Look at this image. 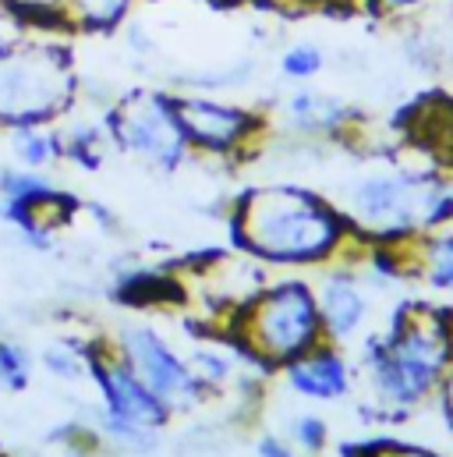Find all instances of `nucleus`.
<instances>
[{
    "instance_id": "bb28decb",
    "label": "nucleus",
    "mask_w": 453,
    "mask_h": 457,
    "mask_svg": "<svg viewBox=\"0 0 453 457\" xmlns=\"http://www.w3.org/2000/svg\"><path fill=\"white\" fill-rule=\"evenodd\" d=\"M280 11H361V0H251Z\"/></svg>"
},
{
    "instance_id": "cd10ccee",
    "label": "nucleus",
    "mask_w": 453,
    "mask_h": 457,
    "mask_svg": "<svg viewBox=\"0 0 453 457\" xmlns=\"http://www.w3.org/2000/svg\"><path fill=\"white\" fill-rule=\"evenodd\" d=\"M365 457H440V454H432L425 447H408V444H379V447H372Z\"/></svg>"
},
{
    "instance_id": "f3484780",
    "label": "nucleus",
    "mask_w": 453,
    "mask_h": 457,
    "mask_svg": "<svg viewBox=\"0 0 453 457\" xmlns=\"http://www.w3.org/2000/svg\"><path fill=\"white\" fill-rule=\"evenodd\" d=\"M61 195V188L43 174V170H29V167H0V203L11 206H43L46 199Z\"/></svg>"
},
{
    "instance_id": "c85d7f7f",
    "label": "nucleus",
    "mask_w": 453,
    "mask_h": 457,
    "mask_svg": "<svg viewBox=\"0 0 453 457\" xmlns=\"http://www.w3.org/2000/svg\"><path fill=\"white\" fill-rule=\"evenodd\" d=\"M436 401H440V411H443L447 426L453 429V361H450V369H447V376H443V383H440Z\"/></svg>"
},
{
    "instance_id": "6e6552de",
    "label": "nucleus",
    "mask_w": 453,
    "mask_h": 457,
    "mask_svg": "<svg viewBox=\"0 0 453 457\" xmlns=\"http://www.w3.org/2000/svg\"><path fill=\"white\" fill-rule=\"evenodd\" d=\"M174 117L185 131V142L210 156H237L244 153L266 128L259 111L226 104L210 93H170Z\"/></svg>"
},
{
    "instance_id": "393cba45",
    "label": "nucleus",
    "mask_w": 453,
    "mask_h": 457,
    "mask_svg": "<svg viewBox=\"0 0 453 457\" xmlns=\"http://www.w3.org/2000/svg\"><path fill=\"white\" fill-rule=\"evenodd\" d=\"M188 365H192V372L199 376V383H202L206 390H220V386H226V383L234 379V358L226 354L224 347L202 344V347L192 351Z\"/></svg>"
},
{
    "instance_id": "20e7f679",
    "label": "nucleus",
    "mask_w": 453,
    "mask_h": 457,
    "mask_svg": "<svg viewBox=\"0 0 453 457\" xmlns=\"http://www.w3.org/2000/svg\"><path fill=\"white\" fill-rule=\"evenodd\" d=\"M230 341L266 372L309 354L326 341L316 287L298 277L259 287L244 305H237Z\"/></svg>"
},
{
    "instance_id": "b1692460",
    "label": "nucleus",
    "mask_w": 453,
    "mask_h": 457,
    "mask_svg": "<svg viewBox=\"0 0 453 457\" xmlns=\"http://www.w3.org/2000/svg\"><path fill=\"white\" fill-rule=\"evenodd\" d=\"M443 0H361V11L386 25H408L418 18H429Z\"/></svg>"
},
{
    "instance_id": "39448f33",
    "label": "nucleus",
    "mask_w": 453,
    "mask_h": 457,
    "mask_svg": "<svg viewBox=\"0 0 453 457\" xmlns=\"http://www.w3.org/2000/svg\"><path fill=\"white\" fill-rule=\"evenodd\" d=\"M78 96L75 54L54 39L0 43V131L54 124Z\"/></svg>"
},
{
    "instance_id": "f8f14e48",
    "label": "nucleus",
    "mask_w": 453,
    "mask_h": 457,
    "mask_svg": "<svg viewBox=\"0 0 453 457\" xmlns=\"http://www.w3.org/2000/svg\"><path fill=\"white\" fill-rule=\"evenodd\" d=\"M284 379L298 397L309 401H340L350 394L354 386V369L347 361V354L340 351V344L323 341L312 347L309 354L294 358L284 365Z\"/></svg>"
},
{
    "instance_id": "7ed1b4c3",
    "label": "nucleus",
    "mask_w": 453,
    "mask_h": 457,
    "mask_svg": "<svg viewBox=\"0 0 453 457\" xmlns=\"http://www.w3.org/2000/svg\"><path fill=\"white\" fill-rule=\"evenodd\" d=\"M340 213L361 241L408 245L425 230L453 224V185L436 170H372L347 188Z\"/></svg>"
},
{
    "instance_id": "423d86ee",
    "label": "nucleus",
    "mask_w": 453,
    "mask_h": 457,
    "mask_svg": "<svg viewBox=\"0 0 453 457\" xmlns=\"http://www.w3.org/2000/svg\"><path fill=\"white\" fill-rule=\"evenodd\" d=\"M103 128L117 149L152 163L156 170H177L192 153L174 117L170 93H160V89H135L113 100L103 117Z\"/></svg>"
},
{
    "instance_id": "c756f323",
    "label": "nucleus",
    "mask_w": 453,
    "mask_h": 457,
    "mask_svg": "<svg viewBox=\"0 0 453 457\" xmlns=\"http://www.w3.org/2000/svg\"><path fill=\"white\" fill-rule=\"evenodd\" d=\"M255 457H298L291 451V444H284L280 436H262L255 444Z\"/></svg>"
},
{
    "instance_id": "9b49d317",
    "label": "nucleus",
    "mask_w": 453,
    "mask_h": 457,
    "mask_svg": "<svg viewBox=\"0 0 453 457\" xmlns=\"http://www.w3.org/2000/svg\"><path fill=\"white\" fill-rule=\"evenodd\" d=\"M280 114H284V124L301 138H347L365 120V114L354 104L340 100L334 93L312 89V86H298L284 100Z\"/></svg>"
},
{
    "instance_id": "4be33fe9",
    "label": "nucleus",
    "mask_w": 453,
    "mask_h": 457,
    "mask_svg": "<svg viewBox=\"0 0 453 457\" xmlns=\"http://www.w3.org/2000/svg\"><path fill=\"white\" fill-rule=\"evenodd\" d=\"M43 365H46L50 376L75 383V379L89 376V347H82V344H75V341L50 344V347L43 351Z\"/></svg>"
},
{
    "instance_id": "0eeeda50",
    "label": "nucleus",
    "mask_w": 453,
    "mask_h": 457,
    "mask_svg": "<svg viewBox=\"0 0 453 457\" xmlns=\"http://www.w3.org/2000/svg\"><path fill=\"white\" fill-rule=\"evenodd\" d=\"M117 354L135 369V376L170 408V411H188L206 397V386L192 372L188 358H181L167 337L152 327H124L117 334Z\"/></svg>"
},
{
    "instance_id": "412c9836",
    "label": "nucleus",
    "mask_w": 453,
    "mask_h": 457,
    "mask_svg": "<svg viewBox=\"0 0 453 457\" xmlns=\"http://www.w3.org/2000/svg\"><path fill=\"white\" fill-rule=\"evenodd\" d=\"M61 138H64V160H75L86 170H96L103 163V142H111L107 128L100 124H78L71 131H61Z\"/></svg>"
},
{
    "instance_id": "a878e982",
    "label": "nucleus",
    "mask_w": 453,
    "mask_h": 457,
    "mask_svg": "<svg viewBox=\"0 0 453 457\" xmlns=\"http://www.w3.org/2000/svg\"><path fill=\"white\" fill-rule=\"evenodd\" d=\"M291 436H294V444H298L305 454H323L326 444H330V426H326V419H319V415H298V419L291 422Z\"/></svg>"
},
{
    "instance_id": "ddd939ff",
    "label": "nucleus",
    "mask_w": 453,
    "mask_h": 457,
    "mask_svg": "<svg viewBox=\"0 0 453 457\" xmlns=\"http://www.w3.org/2000/svg\"><path fill=\"white\" fill-rule=\"evenodd\" d=\"M408 252L418 280H425L432 291L453 295V224L418 234L408 241Z\"/></svg>"
},
{
    "instance_id": "1a4fd4ad",
    "label": "nucleus",
    "mask_w": 453,
    "mask_h": 457,
    "mask_svg": "<svg viewBox=\"0 0 453 457\" xmlns=\"http://www.w3.org/2000/svg\"><path fill=\"white\" fill-rule=\"evenodd\" d=\"M89 376L93 383L100 386V397H103V408L128 419V422H138L152 433H163L167 422H170V408L135 376V369L103 347H89Z\"/></svg>"
},
{
    "instance_id": "f257e3e1",
    "label": "nucleus",
    "mask_w": 453,
    "mask_h": 457,
    "mask_svg": "<svg viewBox=\"0 0 453 457\" xmlns=\"http://www.w3.org/2000/svg\"><path fill=\"white\" fill-rule=\"evenodd\" d=\"M230 237L259 262L326 266L347 252L358 234L330 199L298 185H269L251 188L234 203Z\"/></svg>"
},
{
    "instance_id": "dca6fc26",
    "label": "nucleus",
    "mask_w": 453,
    "mask_h": 457,
    "mask_svg": "<svg viewBox=\"0 0 453 457\" xmlns=\"http://www.w3.org/2000/svg\"><path fill=\"white\" fill-rule=\"evenodd\" d=\"M415 135L418 142L440 160L453 167V100H429L415 111Z\"/></svg>"
},
{
    "instance_id": "6ab92c4d",
    "label": "nucleus",
    "mask_w": 453,
    "mask_h": 457,
    "mask_svg": "<svg viewBox=\"0 0 453 457\" xmlns=\"http://www.w3.org/2000/svg\"><path fill=\"white\" fill-rule=\"evenodd\" d=\"M93 429H96V436L111 440L113 447L131 451V454H149V451L156 447V440H160V433H152V429H145V426H138V422H128V419L113 415V411H107L103 404L96 408Z\"/></svg>"
},
{
    "instance_id": "2eb2a0df",
    "label": "nucleus",
    "mask_w": 453,
    "mask_h": 457,
    "mask_svg": "<svg viewBox=\"0 0 453 457\" xmlns=\"http://www.w3.org/2000/svg\"><path fill=\"white\" fill-rule=\"evenodd\" d=\"M7 145L14 153V160L29 170H43L57 160H64V138L61 131H50V124H36V128H11L7 131Z\"/></svg>"
},
{
    "instance_id": "f03ea898",
    "label": "nucleus",
    "mask_w": 453,
    "mask_h": 457,
    "mask_svg": "<svg viewBox=\"0 0 453 457\" xmlns=\"http://www.w3.org/2000/svg\"><path fill=\"white\" fill-rule=\"evenodd\" d=\"M453 361V312L443 305L404 302L390 327L361 347V365L375 401L393 411H415L440 394Z\"/></svg>"
},
{
    "instance_id": "7c9ffc66",
    "label": "nucleus",
    "mask_w": 453,
    "mask_h": 457,
    "mask_svg": "<svg viewBox=\"0 0 453 457\" xmlns=\"http://www.w3.org/2000/svg\"><path fill=\"white\" fill-rule=\"evenodd\" d=\"M0 457H4V454H0Z\"/></svg>"
},
{
    "instance_id": "aec40b11",
    "label": "nucleus",
    "mask_w": 453,
    "mask_h": 457,
    "mask_svg": "<svg viewBox=\"0 0 453 457\" xmlns=\"http://www.w3.org/2000/svg\"><path fill=\"white\" fill-rule=\"evenodd\" d=\"M326 68V50L319 43H291L280 54V75L294 86H309L323 75Z\"/></svg>"
},
{
    "instance_id": "4468645a",
    "label": "nucleus",
    "mask_w": 453,
    "mask_h": 457,
    "mask_svg": "<svg viewBox=\"0 0 453 457\" xmlns=\"http://www.w3.org/2000/svg\"><path fill=\"white\" fill-rule=\"evenodd\" d=\"M135 4L138 0H54V14L71 32L111 36L131 18Z\"/></svg>"
},
{
    "instance_id": "5701e85b",
    "label": "nucleus",
    "mask_w": 453,
    "mask_h": 457,
    "mask_svg": "<svg viewBox=\"0 0 453 457\" xmlns=\"http://www.w3.org/2000/svg\"><path fill=\"white\" fill-rule=\"evenodd\" d=\"M32 383V351L21 341L0 337V386L21 394Z\"/></svg>"
},
{
    "instance_id": "a211bd4d",
    "label": "nucleus",
    "mask_w": 453,
    "mask_h": 457,
    "mask_svg": "<svg viewBox=\"0 0 453 457\" xmlns=\"http://www.w3.org/2000/svg\"><path fill=\"white\" fill-rule=\"evenodd\" d=\"M255 75V64L251 61H234L224 68H202V71H188L181 79H174L177 89L185 93H210V96H220L226 89H244Z\"/></svg>"
},
{
    "instance_id": "9d476101",
    "label": "nucleus",
    "mask_w": 453,
    "mask_h": 457,
    "mask_svg": "<svg viewBox=\"0 0 453 457\" xmlns=\"http://www.w3.org/2000/svg\"><path fill=\"white\" fill-rule=\"evenodd\" d=\"M316 298H319L323 334H326L330 344H347L365 334L368 316H372V302H368L365 277L358 273L354 262L334 266V270L319 280Z\"/></svg>"
}]
</instances>
